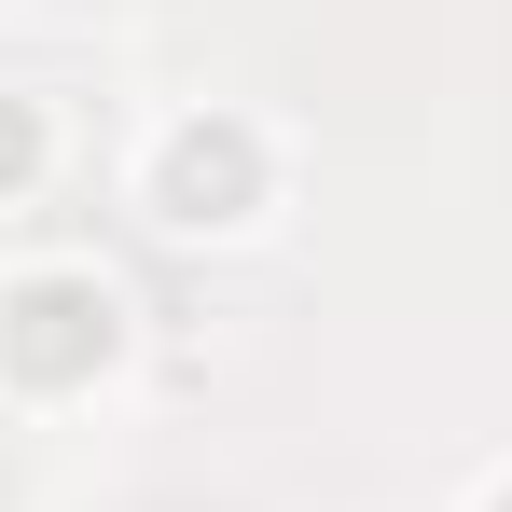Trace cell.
<instances>
[{"mask_svg":"<svg viewBox=\"0 0 512 512\" xmlns=\"http://www.w3.org/2000/svg\"><path fill=\"white\" fill-rule=\"evenodd\" d=\"M111 346H125V305H111V277H84V263H42V277L0 291V360H14L28 388H70Z\"/></svg>","mask_w":512,"mask_h":512,"instance_id":"cell-1","label":"cell"},{"mask_svg":"<svg viewBox=\"0 0 512 512\" xmlns=\"http://www.w3.org/2000/svg\"><path fill=\"white\" fill-rule=\"evenodd\" d=\"M153 194H167V222H250L263 208V139L236 111H194V125H167V153H153Z\"/></svg>","mask_w":512,"mask_h":512,"instance_id":"cell-2","label":"cell"},{"mask_svg":"<svg viewBox=\"0 0 512 512\" xmlns=\"http://www.w3.org/2000/svg\"><path fill=\"white\" fill-rule=\"evenodd\" d=\"M28 167H42V111L0 97V194H28Z\"/></svg>","mask_w":512,"mask_h":512,"instance_id":"cell-3","label":"cell"},{"mask_svg":"<svg viewBox=\"0 0 512 512\" xmlns=\"http://www.w3.org/2000/svg\"><path fill=\"white\" fill-rule=\"evenodd\" d=\"M499 512H512V485H499Z\"/></svg>","mask_w":512,"mask_h":512,"instance_id":"cell-4","label":"cell"}]
</instances>
